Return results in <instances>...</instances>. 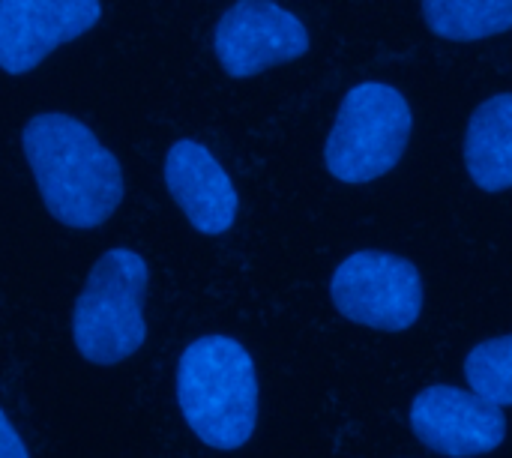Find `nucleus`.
Wrapping results in <instances>:
<instances>
[{"mask_svg": "<svg viewBox=\"0 0 512 458\" xmlns=\"http://www.w3.org/2000/svg\"><path fill=\"white\" fill-rule=\"evenodd\" d=\"M0 458H30L21 435L15 432L3 408H0Z\"/></svg>", "mask_w": 512, "mask_h": 458, "instance_id": "nucleus-13", "label": "nucleus"}, {"mask_svg": "<svg viewBox=\"0 0 512 458\" xmlns=\"http://www.w3.org/2000/svg\"><path fill=\"white\" fill-rule=\"evenodd\" d=\"M471 390L495 408H512V336L480 342L465 360Z\"/></svg>", "mask_w": 512, "mask_h": 458, "instance_id": "nucleus-12", "label": "nucleus"}, {"mask_svg": "<svg viewBox=\"0 0 512 458\" xmlns=\"http://www.w3.org/2000/svg\"><path fill=\"white\" fill-rule=\"evenodd\" d=\"M165 183L183 216L201 234L219 237L234 228L237 189L210 147L192 138L171 144L165 156Z\"/></svg>", "mask_w": 512, "mask_h": 458, "instance_id": "nucleus-9", "label": "nucleus"}, {"mask_svg": "<svg viewBox=\"0 0 512 458\" xmlns=\"http://www.w3.org/2000/svg\"><path fill=\"white\" fill-rule=\"evenodd\" d=\"M465 162L480 189H512V93L489 96L477 105L465 135Z\"/></svg>", "mask_w": 512, "mask_h": 458, "instance_id": "nucleus-10", "label": "nucleus"}, {"mask_svg": "<svg viewBox=\"0 0 512 458\" xmlns=\"http://www.w3.org/2000/svg\"><path fill=\"white\" fill-rule=\"evenodd\" d=\"M414 111L402 90L384 81L351 87L327 135L324 162L339 183H369L387 174L405 153Z\"/></svg>", "mask_w": 512, "mask_h": 458, "instance_id": "nucleus-4", "label": "nucleus"}, {"mask_svg": "<svg viewBox=\"0 0 512 458\" xmlns=\"http://www.w3.org/2000/svg\"><path fill=\"white\" fill-rule=\"evenodd\" d=\"M336 309L375 330H408L423 315V279L417 267L387 252L348 255L330 282Z\"/></svg>", "mask_w": 512, "mask_h": 458, "instance_id": "nucleus-5", "label": "nucleus"}, {"mask_svg": "<svg viewBox=\"0 0 512 458\" xmlns=\"http://www.w3.org/2000/svg\"><path fill=\"white\" fill-rule=\"evenodd\" d=\"M24 153L45 207L63 225L99 228L120 207V162L78 117L36 114L24 129Z\"/></svg>", "mask_w": 512, "mask_h": 458, "instance_id": "nucleus-1", "label": "nucleus"}, {"mask_svg": "<svg viewBox=\"0 0 512 458\" xmlns=\"http://www.w3.org/2000/svg\"><path fill=\"white\" fill-rule=\"evenodd\" d=\"M99 15V0H0V69L33 72L54 48L87 33Z\"/></svg>", "mask_w": 512, "mask_h": 458, "instance_id": "nucleus-8", "label": "nucleus"}, {"mask_svg": "<svg viewBox=\"0 0 512 458\" xmlns=\"http://www.w3.org/2000/svg\"><path fill=\"white\" fill-rule=\"evenodd\" d=\"M423 9L444 39H486L512 30V0H423Z\"/></svg>", "mask_w": 512, "mask_h": 458, "instance_id": "nucleus-11", "label": "nucleus"}, {"mask_svg": "<svg viewBox=\"0 0 512 458\" xmlns=\"http://www.w3.org/2000/svg\"><path fill=\"white\" fill-rule=\"evenodd\" d=\"M147 285V261L126 246L108 249L93 264L72 315V336L84 360L114 366L141 351L147 342Z\"/></svg>", "mask_w": 512, "mask_h": 458, "instance_id": "nucleus-3", "label": "nucleus"}, {"mask_svg": "<svg viewBox=\"0 0 512 458\" xmlns=\"http://www.w3.org/2000/svg\"><path fill=\"white\" fill-rule=\"evenodd\" d=\"M411 429L435 453L474 458L495 453L507 438L501 408L459 387H426L411 402Z\"/></svg>", "mask_w": 512, "mask_h": 458, "instance_id": "nucleus-7", "label": "nucleus"}, {"mask_svg": "<svg viewBox=\"0 0 512 458\" xmlns=\"http://www.w3.org/2000/svg\"><path fill=\"white\" fill-rule=\"evenodd\" d=\"M177 402L186 426L213 450H240L258 426V372L231 336H201L180 354Z\"/></svg>", "mask_w": 512, "mask_h": 458, "instance_id": "nucleus-2", "label": "nucleus"}, {"mask_svg": "<svg viewBox=\"0 0 512 458\" xmlns=\"http://www.w3.org/2000/svg\"><path fill=\"white\" fill-rule=\"evenodd\" d=\"M216 57L234 78L258 75L309 51L306 24L276 0H237L213 33Z\"/></svg>", "mask_w": 512, "mask_h": 458, "instance_id": "nucleus-6", "label": "nucleus"}]
</instances>
